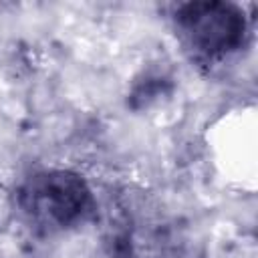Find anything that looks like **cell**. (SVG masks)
I'll list each match as a JSON object with an SVG mask.
<instances>
[{
    "label": "cell",
    "instance_id": "1",
    "mask_svg": "<svg viewBox=\"0 0 258 258\" xmlns=\"http://www.w3.org/2000/svg\"><path fill=\"white\" fill-rule=\"evenodd\" d=\"M12 208L38 236H62L87 226L97 214V191L77 167L40 165L14 183Z\"/></svg>",
    "mask_w": 258,
    "mask_h": 258
},
{
    "label": "cell",
    "instance_id": "2",
    "mask_svg": "<svg viewBox=\"0 0 258 258\" xmlns=\"http://www.w3.org/2000/svg\"><path fill=\"white\" fill-rule=\"evenodd\" d=\"M171 30L179 46L202 64H218L238 54L250 40L246 6L228 0H189L173 6Z\"/></svg>",
    "mask_w": 258,
    "mask_h": 258
}]
</instances>
